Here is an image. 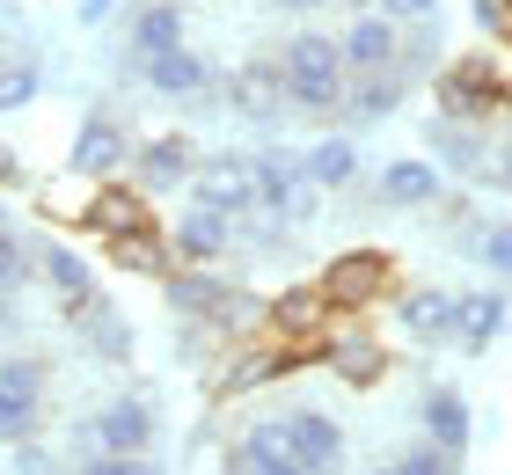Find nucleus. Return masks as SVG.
Listing matches in <instances>:
<instances>
[{"label":"nucleus","instance_id":"obj_1","mask_svg":"<svg viewBox=\"0 0 512 475\" xmlns=\"http://www.w3.org/2000/svg\"><path fill=\"white\" fill-rule=\"evenodd\" d=\"M161 300H169L183 322L220 329V337L264 329V300L242 293V285H235V278H220V271H169V278H161Z\"/></svg>","mask_w":512,"mask_h":475},{"label":"nucleus","instance_id":"obj_2","mask_svg":"<svg viewBox=\"0 0 512 475\" xmlns=\"http://www.w3.org/2000/svg\"><path fill=\"white\" fill-rule=\"evenodd\" d=\"M278 74H286V110H308V117H337L344 110V52L337 37L322 30H300L286 52H278Z\"/></svg>","mask_w":512,"mask_h":475},{"label":"nucleus","instance_id":"obj_3","mask_svg":"<svg viewBox=\"0 0 512 475\" xmlns=\"http://www.w3.org/2000/svg\"><path fill=\"white\" fill-rule=\"evenodd\" d=\"M315 293L330 300V315H366V307L395 300V256L388 249H344L322 264Z\"/></svg>","mask_w":512,"mask_h":475},{"label":"nucleus","instance_id":"obj_4","mask_svg":"<svg viewBox=\"0 0 512 475\" xmlns=\"http://www.w3.org/2000/svg\"><path fill=\"white\" fill-rule=\"evenodd\" d=\"M249 169H256V212H264V220H278L286 234L315 220L322 190L308 183V169H300V154H278V147H264V154H249Z\"/></svg>","mask_w":512,"mask_h":475},{"label":"nucleus","instance_id":"obj_5","mask_svg":"<svg viewBox=\"0 0 512 475\" xmlns=\"http://www.w3.org/2000/svg\"><path fill=\"white\" fill-rule=\"evenodd\" d=\"M505 74L491 59H454L447 74L432 81V110L447 117V125H491V110H505Z\"/></svg>","mask_w":512,"mask_h":475},{"label":"nucleus","instance_id":"obj_6","mask_svg":"<svg viewBox=\"0 0 512 475\" xmlns=\"http://www.w3.org/2000/svg\"><path fill=\"white\" fill-rule=\"evenodd\" d=\"M44 380H52V359H37V351L0 359V446L37 439V424H44Z\"/></svg>","mask_w":512,"mask_h":475},{"label":"nucleus","instance_id":"obj_7","mask_svg":"<svg viewBox=\"0 0 512 475\" xmlns=\"http://www.w3.org/2000/svg\"><path fill=\"white\" fill-rule=\"evenodd\" d=\"M81 439H88V454H154L161 417H154L147 395H118V402H103V410L88 417Z\"/></svg>","mask_w":512,"mask_h":475},{"label":"nucleus","instance_id":"obj_8","mask_svg":"<svg viewBox=\"0 0 512 475\" xmlns=\"http://www.w3.org/2000/svg\"><path fill=\"white\" fill-rule=\"evenodd\" d=\"M191 205L220 212V220H249V212H256V169H249V154H198Z\"/></svg>","mask_w":512,"mask_h":475},{"label":"nucleus","instance_id":"obj_9","mask_svg":"<svg viewBox=\"0 0 512 475\" xmlns=\"http://www.w3.org/2000/svg\"><path fill=\"white\" fill-rule=\"evenodd\" d=\"M81 227L96 234V242H139V234H154V198L139 183H103L96 198L81 205Z\"/></svg>","mask_w":512,"mask_h":475},{"label":"nucleus","instance_id":"obj_10","mask_svg":"<svg viewBox=\"0 0 512 475\" xmlns=\"http://www.w3.org/2000/svg\"><path fill=\"white\" fill-rule=\"evenodd\" d=\"M169 242V256H176V271H213L227 249H235V220H220V212H205V205H191L183 220L161 234Z\"/></svg>","mask_w":512,"mask_h":475},{"label":"nucleus","instance_id":"obj_11","mask_svg":"<svg viewBox=\"0 0 512 475\" xmlns=\"http://www.w3.org/2000/svg\"><path fill=\"white\" fill-rule=\"evenodd\" d=\"M132 176H139V190H147V198L191 190V176H198V147H191L183 132H161V139H147V147H132Z\"/></svg>","mask_w":512,"mask_h":475},{"label":"nucleus","instance_id":"obj_12","mask_svg":"<svg viewBox=\"0 0 512 475\" xmlns=\"http://www.w3.org/2000/svg\"><path fill=\"white\" fill-rule=\"evenodd\" d=\"M300 366H322V344H249L235 366H227V380L220 388L227 395H249V388H271V380H286V373H300Z\"/></svg>","mask_w":512,"mask_h":475},{"label":"nucleus","instance_id":"obj_13","mask_svg":"<svg viewBox=\"0 0 512 475\" xmlns=\"http://www.w3.org/2000/svg\"><path fill=\"white\" fill-rule=\"evenodd\" d=\"M461 307L469 293H447V285H417V293H395V315L417 344H454L461 337Z\"/></svg>","mask_w":512,"mask_h":475},{"label":"nucleus","instance_id":"obj_14","mask_svg":"<svg viewBox=\"0 0 512 475\" xmlns=\"http://www.w3.org/2000/svg\"><path fill=\"white\" fill-rule=\"evenodd\" d=\"M132 161V132L118 125V117H81V132H74V147H66V169L74 176H118Z\"/></svg>","mask_w":512,"mask_h":475},{"label":"nucleus","instance_id":"obj_15","mask_svg":"<svg viewBox=\"0 0 512 475\" xmlns=\"http://www.w3.org/2000/svg\"><path fill=\"white\" fill-rule=\"evenodd\" d=\"M286 432H293V468L300 475H337L344 468V424L322 417V410H286Z\"/></svg>","mask_w":512,"mask_h":475},{"label":"nucleus","instance_id":"obj_16","mask_svg":"<svg viewBox=\"0 0 512 475\" xmlns=\"http://www.w3.org/2000/svg\"><path fill=\"white\" fill-rule=\"evenodd\" d=\"M227 110L249 117V125H271L278 110H286V74H278V59H249L227 74Z\"/></svg>","mask_w":512,"mask_h":475},{"label":"nucleus","instance_id":"obj_17","mask_svg":"<svg viewBox=\"0 0 512 475\" xmlns=\"http://www.w3.org/2000/svg\"><path fill=\"white\" fill-rule=\"evenodd\" d=\"M344 52V74H388L395 59H403V30H395L388 15H352V30L337 37Z\"/></svg>","mask_w":512,"mask_h":475},{"label":"nucleus","instance_id":"obj_18","mask_svg":"<svg viewBox=\"0 0 512 475\" xmlns=\"http://www.w3.org/2000/svg\"><path fill=\"white\" fill-rule=\"evenodd\" d=\"M322 322H330V300L315 285H293V293L264 300V329L278 344H322Z\"/></svg>","mask_w":512,"mask_h":475},{"label":"nucleus","instance_id":"obj_19","mask_svg":"<svg viewBox=\"0 0 512 475\" xmlns=\"http://www.w3.org/2000/svg\"><path fill=\"white\" fill-rule=\"evenodd\" d=\"M37 271H44V285L59 293V307H66V322H81L88 307H96L103 293H96V278H88V264L66 242H37Z\"/></svg>","mask_w":512,"mask_h":475},{"label":"nucleus","instance_id":"obj_20","mask_svg":"<svg viewBox=\"0 0 512 475\" xmlns=\"http://www.w3.org/2000/svg\"><path fill=\"white\" fill-rule=\"evenodd\" d=\"M403 95H410V74L403 66H388V74H352L344 81V125H381V117L403 110Z\"/></svg>","mask_w":512,"mask_h":475},{"label":"nucleus","instance_id":"obj_21","mask_svg":"<svg viewBox=\"0 0 512 475\" xmlns=\"http://www.w3.org/2000/svg\"><path fill=\"white\" fill-rule=\"evenodd\" d=\"M417 417H425V439L439 446V454H469V432H476V417H469V395L461 388H425V402H417Z\"/></svg>","mask_w":512,"mask_h":475},{"label":"nucleus","instance_id":"obj_22","mask_svg":"<svg viewBox=\"0 0 512 475\" xmlns=\"http://www.w3.org/2000/svg\"><path fill=\"white\" fill-rule=\"evenodd\" d=\"M374 198L395 205V212H425V205L447 198V176H439L432 161H388L381 183H374Z\"/></svg>","mask_w":512,"mask_h":475},{"label":"nucleus","instance_id":"obj_23","mask_svg":"<svg viewBox=\"0 0 512 475\" xmlns=\"http://www.w3.org/2000/svg\"><path fill=\"white\" fill-rule=\"evenodd\" d=\"M425 161H432V169L439 176H483V169H491V147H483V132L476 125H447V117H439V125H425Z\"/></svg>","mask_w":512,"mask_h":475},{"label":"nucleus","instance_id":"obj_24","mask_svg":"<svg viewBox=\"0 0 512 475\" xmlns=\"http://www.w3.org/2000/svg\"><path fill=\"white\" fill-rule=\"evenodd\" d=\"M161 52H183V0H139L132 8V59L147 66Z\"/></svg>","mask_w":512,"mask_h":475},{"label":"nucleus","instance_id":"obj_25","mask_svg":"<svg viewBox=\"0 0 512 475\" xmlns=\"http://www.w3.org/2000/svg\"><path fill=\"white\" fill-rule=\"evenodd\" d=\"M139 81H147L154 95H176V103H191V95H205L213 88V66H205L191 44H183V52H161V59H147L139 66Z\"/></svg>","mask_w":512,"mask_h":475},{"label":"nucleus","instance_id":"obj_26","mask_svg":"<svg viewBox=\"0 0 512 475\" xmlns=\"http://www.w3.org/2000/svg\"><path fill=\"white\" fill-rule=\"evenodd\" d=\"M322 366H330L337 380H352V388H374V380L388 373V351L374 337H359V329H344V337H322Z\"/></svg>","mask_w":512,"mask_h":475},{"label":"nucleus","instance_id":"obj_27","mask_svg":"<svg viewBox=\"0 0 512 475\" xmlns=\"http://www.w3.org/2000/svg\"><path fill=\"white\" fill-rule=\"evenodd\" d=\"M81 344L96 351L103 366H132V351H139L132 322H125V315H118V307H110V300H96V307H88V315H81Z\"/></svg>","mask_w":512,"mask_h":475},{"label":"nucleus","instance_id":"obj_28","mask_svg":"<svg viewBox=\"0 0 512 475\" xmlns=\"http://www.w3.org/2000/svg\"><path fill=\"white\" fill-rule=\"evenodd\" d=\"M300 169H308L315 190H344V183L359 176V147H352L344 132H330V139H315V147L300 154Z\"/></svg>","mask_w":512,"mask_h":475},{"label":"nucleus","instance_id":"obj_29","mask_svg":"<svg viewBox=\"0 0 512 475\" xmlns=\"http://www.w3.org/2000/svg\"><path fill=\"white\" fill-rule=\"evenodd\" d=\"M505 322H512V300L498 293V285H491V293H469V307H461V351H491V337H505Z\"/></svg>","mask_w":512,"mask_h":475},{"label":"nucleus","instance_id":"obj_30","mask_svg":"<svg viewBox=\"0 0 512 475\" xmlns=\"http://www.w3.org/2000/svg\"><path fill=\"white\" fill-rule=\"evenodd\" d=\"M235 454L256 461V468H293V432H286V417H256Z\"/></svg>","mask_w":512,"mask_h":475},{"label":"nucleus","instance_id":"obj_31","mask_svg":"<svg viewBox=\"0 0 512 475\" xmlns=\"http://www.w3.org/2000/svg\"><path fill=\"white\" fill-rule=\"evenodd\" d=\"M30 278H37V249L22 242V234H15V220L0 212V300H8V293H22Z\"/></svg>","mask_w":512,"mask_h":475},{"label":"nucleus","instance_id":"obj_32","mask_svg":"<svg viewBox=\"0 0 512 475\" xmlns=\"http://www.w3.org/2000/svg\"><path fill=\"white\" fill-rule=\"evenodd\" d=\"M37 88H44L37 59H0V110H22V103H37Z\"/></svg>","mask_w":512,"mask_h":475},{"label":"nucleus","instance_id":"obj_33","mask_svg":"<svg viewBox=\"0 0 512 475\" xmlns=\"http://www.w3.org/2000/svg\"><path fill=\"white\" fill-rule=\"evenodd\" d=\"M461 249H469V256H476L483 271L512 278V227H476V234H469V242H461Z\"/></svg>","mask_w":512,"mask_h":475},{"label":"nucleus","instance_id":"obj_34","mask_svg":"<svg viewBox=\"0 0 512 475\" xmlns=\"http://www.w3.org/2000/svg\"><path fill=\"white\" fill-rule=\"evenodd\" d=\"M388 468H395V475H461V461H454V454H439L432 439H417L410 454H395Z\"/></svg>","mask_w":512,"mask_h":475},{"label":"nucleus","instance_id":"obj_35","mask_svg":"<svg viewBox=\"0 0 512 475\" xmlns=\"http://www.w3.org/2000/svg\"><path fill=\"white\" fill-rule=\"evenodd\" d=\"M81 475H161V461L154 454H88Z\"/></svg>","mask_w":512,"mask_h":475},{"label":"nucleus","instance_id":"obj_36","mask_svg":"<svg viewBox=\"0 0 512 475\" xmlns=\"http://www.w3.org/2000/svg\"><path fill=\"white\" fill-rule=\"evenodd\" d=\"M469 15H476L483 37H512V8H505V0H469Z\"/></svg>","mask_w":512,"mask_h":475},{"label":"nucleus","instance_id":"obj_37","mask_svg":"<svg viewBox=\"0 0 512 475\" xmlns=\"http://www.w3.org/2000/svg\"><path fill=\"white\" fill-rule=\"evenodd\" d=\"M8 475H52V446H44V439H22L15 446V468Z\"/></svg>","mask_w":512,"mask_h":475},{"label":"nucleus","instance_id":"obj_38","mask_svg":"<svg viewBox=\"0 0 512 475\" xmlns=\"http://www.w3.org/2000/svg\"><path fill=\"white\" fill-rule=\"evenodd\" d=\"M388 22H395V30H410V22H439V0H395Z\"/></svg>","mask_w":512,"mask_h":475},{"label":"nucleus","instance_id":"obj_39","mask_svg":"<svg viewBox=\"0 0 512 475\" xmlns=\"http://www.w3.org/2000/svg\"><path fill=\"white\" fill-rule=\"evenodd\" d=\"M118 8H125V0H81V8H74V15L88 22V30H96V22H110V15H118Z\"/></svg>","mask_w":512,"mask_h":475},{"label":"nucleus","instance_id":"obj_40","mask_svg":"<svg viewBox=\"0 0 512 475\" xmlns=\"http://www.w3.org/2000/svg\"><path fill=\"white\" fill-rule=\"evenodd\" d=\"M483 176H491V183H498V190H512V139H505V147H498V154H491V169H483Z\"/></svg>","mask_w":512,"mask_h":475},{"label":"nucleus","instance_id":"obj_41","mask_svg":"<svg viewBox=\"0 0 512 475\" xmlns=\"http://www.w3.org/2000/svg\"><path fill=\"white\" fill-rule=\"evenodd\" d=\"M344 8H359V15H388L395 0H344Z\"/></svg>","mask_w":512,"mask_h":475},{"label":"nucleus","instance_id":"obj_42","mask_svg":"<svg viewBox=\"0 0 512 475\" xmlns=\"http://www.w3.org/2000/svg\"><path fill=\"white\" fill-rule=\"evenodd\" d=\"M271 8H322V0H271Z\"/></svg>","mask_w":512,"mask_h":475},{"label":"nucleus","instance_id":"obj_43","mask_svg":"<svg viewBox=\"0 0 512 475\" xmlns=\"http://www.w3.org/2000/svg\"><path fill=\"white\" fill-rule=\"evenodd\" d=\"M374 475H395V468H374Z\"/></svg>","mask_w":512,"mask_h":475}]
</instances>
